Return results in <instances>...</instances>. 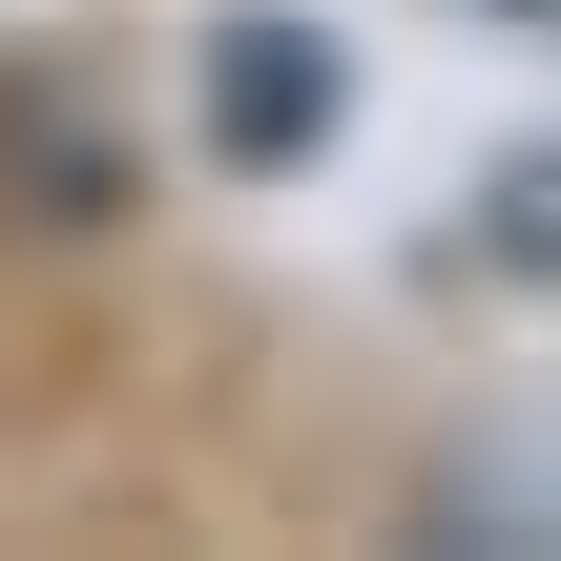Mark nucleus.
<instances>
[{"instance_id": "nucleus-3", "label": "nucleus", "mask_w": 561, "mask_h": 561, "mask_svg": "<svg viewBox=\"0 0 561 561\" xmlns=\"http://www.w3.org/2000/svg\"><path fill=\"white\" fill-rule=\"evenodd\" d=\"M479 21H520V42H561V0H479Z\"/></svg>"}, {"instance_id": "nucleus-2", "label": "nucleus", "mask_w": 561, "mask_h": 561, "mask_svg": "<svg viewBox=\"0 0 561 561\" xmlns=\"http://www.w3.org/2000/svg\"><path fill=\"white\" fill-rule=\"evenodd\" d=\"M479 271H561V146H541V167H500V208H479Z\"/></svg>"}, {"instance_id": "nucleus-1", "label": "nucleus", "mask_w": 561, "mask_h": 561, "mask_svg": "<svg viewBox=\"0 0 561 561\" xmlns=\"http://www.w3.org/2000/svg\"><path fill=\"white\" fill-rule=\"evenodd\" d=\"M208 146H229V167H291V146H333V42H291V21H229V42H208Z\"/></svg>"}]
</instances>
